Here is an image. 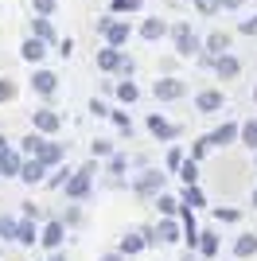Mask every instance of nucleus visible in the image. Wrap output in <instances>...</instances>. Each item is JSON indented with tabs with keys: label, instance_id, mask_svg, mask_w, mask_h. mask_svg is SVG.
Returning a JSON list of instances; mask_svg holds the SVG:
<instances>
[{
	"label": "nucleus",
	"instance_id": "nucleus-11",
	"mask_svg": "<svg viewBox=\"0 0 257 261\" xmlns=\"http://www.w3.org/2000/svg\"><path fill=\"white\" fill-rule=\"evenodd\" d=\"M156 246H171V242H183V222H175V218H164L160 215V222H156Z\"/></svg>",
	"mask_w": 257,
	"mask_h": 261
},
{
	"label": "nucleus",
	"instance_id": "nucleus-3",
	"mask_svg": "<svg viewBox=\"0 0 257 261\" xmlns=\"http://www.w3.org/2000/svg\"><path fill=\"white\" fill-rule=\"evenodd\" d=\"M133 191L144 195V199H156L160 191H168V175H164L160 168H144V172L133 179Z\"/></svg>",
	"mask_w": 257,
	"mask_h": 261
},
{
	"label": "nucleus",
	"instance_id": "nucleus-36",
	"mask_svg": "<svg viewBox=\"0 0 257 261\" xmlns=\"http://www.w3.org/2000/svg\"><path fill=\"white\" fill-rule=\"evenodd\" d=\"M191 4L203 12V16H214V12H222V0H191Z\"/></svg>",
	"mask_w": 257,
	"mask_h": 261
},
{
	"label": "nucleus",
	"instance_id": "nucleus-10",
	"mask_svg": "<svg viewBox=\"0 0 257 261\" xmlns=\"http://www.w3.org/2000/svg\"><path fill=\"white\" fill-rule=\"evenodd\" d=\"M32 90L39 94V98H55V90H59V74L35 66V70H32Z\"/></svg>",
	"mask_w": 257,
	"mask_h": 261
},
{
	"label": "nucleus",
	"instance_id": "nucleus-23",
	"mask_svg": "<svg viewBox=\"0 0 257 261\" xmlns=\"http://www.w3.org/2000/svg\"><path fill=\"white\" fill-rule=\"evenodd\" d=\"M43 144H47V133L32 129V133H28V137L20 141V152H23V156H39V148H43Z\"/></svg>",
	"mask_w": 257,
	"mask_h": 261
},
{
	"label": "nucleus",
	"instance_id": "nucleus-40",
	"mask_svg": "<svg viewBox=\"0 0 257 261\" xmlns=\"http://www.w3.org/2000/svg\"><path fill=\"white\" fill-rule=\"evenodd\" d=\"M90 148H94V156H106V160L113 156V141H94Z\"/></svg>",
	"mask_w": 257,
	"mask_h": 261
},
{
	"label": "nucleus",
	"instance_id": "nucleus-5",
	"mask_svg": "<svg viewBox=\"0 0 257 261\" xmlns=\"http://www.w3.org/2000/svg\"><path fill=\"white\" fill-rule=\"evenodd\" d=\"M171 39H175V51H179V59L203 55V39L191 32V23H175V28H171Z\"/></svg>",
	"mask_w": 257,
	"mask_h": 261
},
{
	"label": "nucleus",
	"instance_id": "nucleus-17",
	"mask_svg": "<svg viewBox=\"0 0 257 261\" xmlns=\"http://www.w3.org/2000/svg\"><path fill=\"white\" fill-rule=\"evenodd\" d=\"M222 106H226L222 90H203V94H195V109H199V113H218Z\"/></svg>",
	"mask_w": 257,
	"mask_h": 261
},
{
	"label": "nucleus",
	"instance_id": "nucleus-44",
	"mask_svg": "<svg viewBox=\"0 0 257 261\" xmlns=\"http://www.w3.org/2000/svg\"><path fill=\"white\" fill-rule=\"evenodd\" d=\"M63 222H66V226H78V222H82V211H78V207H66Z\"/></svg>",
	"mask_w": 257,
	"mask_h": 261
},
{
	"label": "nucleus",
	"instance_id": "nucleus-29",
	"mask_svg": "<svg viewBox=\"0 0 257 261\" xmlns=\"http://www.w3.org/2000/svg\"><path fill=\"white\" fill-rule=\"evenodd\" d=\"M16 234H20V218L0 215V238H4V242H16Z\"/></svg>",
	"mask_w": 257,
	"mask_h": 261
},
{
	"label": "nucleus",
	"instance_id": "nucleus-20",
	"mask_svg": "<svg viewBox=\"0 0 257 261\" xmlns=\"http://www.w3.org/2000/svg\"><path fill=\"white\" fill-rule=\"evenodd\" d=\"M179 203H183V207H191V211H203V207H207L203 187H199V184H183V191H179Z\"/></svg>",
	"mask_w": 257,
	"mask_h": 261
},
{
	"label": "nucleus",
	"instance_id": "nucleus-53",
	"mask_svg": "<svg viewBox=\"0 0 257 261\" xmlns=\"http://www.w3.org/2000/svg\"><path fill=\"white\" fill-rule=\"evenodd\" d=\"M253 164H257V152H253Z\"/></svg>",
	"mask_w": 257,
	"mask_h": 261
},
{
	"label": "nucleus",
	"instance_id": "nucleus-37",
	"mask_svg": "<svg viewBox=\"0 0 257 261\" xmlns=\"http://www.w3.org/2000/svg\"><path fill=\"white\" fill-rule=\"evenodd\" d=\"M183 160H187V156H183V148H175V144H171V148H168V172H179Z\"/></svg>",
	"mask_w": 257,
	"mask_h": 261
},
{
	"label": "nucleus",
	"instance_id": "nucleus-21",
	"mask_svg": "<svg viewBox=\"0 0 257 261\" xmlns=\"http://www.w3.org/2000/svg\"><path fill=\"white\" fill-rule=\"evenodd\" d=\"M168 35V23L160 20V16H152V20L140 23V39H148V43H156V39H164Z\"/></svg>",
	"mask_w": 257,
	"mask_h": 261
},
{
	"label": "nucleus",
	"instance_id": "nucleus-1",
	"mask_svg": "<svg viewBox=\"0 0 257 261\" xmlns=\"http://www.w3.org/2000/svg\"><path fill=\"white\" fill-rule=\"evenodd\" d=\"M97 70H101V74H125V78H133L137 66H133V59H128L121 47H109L106 43L101 51H97Z\"/></svg>",
	"mask_w": 257,
	"mask_h": 261
},
{
	"label": "nucleus",
	"instance_id": "nucleus-31",
	"mask_svg": "<svg viewBox=\"0 0 257 261\" xmlns=\"http://www.w3.org/2000/svg\"><path fill=\"white\" fill-rule=\"evenodd\" d=\"M242 144H246V148H253V152H257V117L242 121Z\"/></svg>",
	"mask_w": 257,
	"mask_h": 261
},
{
	"label": "nucleus",
	"instance_id": "nucleus-41",
	"mask_svg": "<svg viewBox=\"0 0 257 261\" xmlns=\"http://www.w3.org/2000/svg\"><path fill=\"white\" fill-rule=\"evenodd\" d=\"M32 8H35V16H51V12H55V0H32Z\"/></svg>",
	"mask_w": 257,
	"mask_h": 261
},
{
	"label": "nucleus",
	"instance_id": "nucleus-52",
	"mask_svg": "<svg viewBox=\"0 0 257 261\" xmlns=\"http://www.w3.org/2000/svg\"><path fill=\"white\" fill-rule=\"evenodd\" d=\"M253 101H257V86H253Z\"/></svg>",
	"mask_w": 257,
	"mask_h": 261
},
{
	"label": "nucleus",
	"instance_id": "nucleus-18",
	"mask_svg": "<svg viewBox=\"0 0 257 261\" xmlns=\"http://www.w3.org/2000/svg\"><path fill=\"white\" fill-rule=\"evenodd\" d=\"M214 74L222 78V82H234V78L242 74V63H238L234 55H218V59H214Z\"/></svg>",
	"mask_w": 257,
	"mask_h": 261
},
{
	"label": "nucleus",
	"instance_id": "nucleus-16",
	"mask_svg": "<svg viewBox=\"0 0 257 261\" xmlns=\"http://www.w3.org/2000/svg\"><path fill=\"white\" fill-rule=\"evenodd\" d=\"M43 55H47V43H43L39 35H28V39H23V47H20V59H23V63H32V66H39Z\"/></svg>",
	"mask_w": 257,
	"mask_h": 261
},
{
	"label": "nucleus",
	"instance_id": "nucleus-12",
	"mask_svg": "<svg viewBox=\"0 0 257 261\" xmlns=\"http://www.w3.org/2000/svg\"><path fill=\"white\" fill-rule=\"evenodd\" d=\"M148 133L156 137V141H175V137H179V125L168 121L164 113H148Z\"/></svg>",
	"mask_w": 257,
	"mask_h": 261
},
{
	"label": "nucleus",
	"instance_id": "nucleus-4",
	"mask_svg": "<svg viewBox=\"0 0 257 261\" xmlns=\"http://www.w3.org/2000/svg\"><path fill=\"white\" fill-rule=\"evenodd\" d=\"M97 32H101V39H106L109 47H125V43H128V35H133V28H128V20L106 16V20H97Z\"/></svg>",
	"mask_w": 257,
	"mask_h": 261
},
{
	"label": "nucleus",
	"instance_id": "nucleus-6",
	"mask_svg": "<svg viewBox=\"0 0 257 261\" xmlns=\"http://www.w3.org/2000/svg\"><path fill=\"white\" fill-rule=\"evenodd\" d=\"M148 246H156V230H128L125 238L117 242V250L125 253V257H137V253H144Z\"/></svg>",
	"mask_w": 257,
	"mask_h": 261
},
{
	"label": "nucleus",
	"instance_id": "nucleus-26",
	"mask_svg": "<svg viewBox=\"0 0 257 261\" xmlns=\"http://www.w3.org/2000/svg\"><path fill=\"white\" fill-rule=\"evenodd\" d=\"M39 234H43V230H35V218H20V234H16V242H20V246H35V242H39Z\"/></svg>",
	"mask_w": 257,
	"mask_h": 261
},
{
	"label": "nucleus",
	"instance_id": "nucleus-14",
	"mask_svg": "<svg viewBox=\"0 0 257 261\" xmlns=\"http://www.w3.org/2000/svg\"><path fill=\"white\" fill-rule=\"evenodd\" d=\"M20 184H28V187L47 184V164H43L39 156H28V160H23V168H20Z\"/></svg>",
	"mask_w": 257,
	"mask_h": 261
},
{
	"label": "nucleus",
	"instance_id": "nucleus-15",
	"mask_svg": "<svg viewBox=\"0 0 257 261\" xmlns=\"http://www.w3.org/2000/svg\"><path fill=\"white\" fill-rule=\"evenodd\" d=\"M211 141H214V148L238 144V141H242V125H238V121H222V125H218V129L211 133Z\"/></svg>",
	"mask_w": 257,
	"mask_h": 261
},
{
	"label": "nucleus",
	"instance_id": "nucleus-34",
	"mask_svg": "<svg viewBox=\"0 0 257 261\" xmlns=\"http://www.w3.org/2000/svg\"><path fill=\"white\" fill-rule=\"evenodd\" d=\"M214 218L230 226V222H238V218H242V211H238V207H214Z\"/></svg>",
	"mask_w": 257,
	"mask_h": 261
},
{
	"label": "nucleus",
	"instance_id": "nucleus-39",
	"mask_svg": "<svg viewBox=\"0 0 257 261\" xmlns=\"http://www.w3.org/2000/svg\"><path fill=\"white\" fill-rule=\"evenodd\" d=\"M12 98H16V82L0 74V101H12Z\"/></svg>",
	"mask_w": 257,
	"mask_h": 261
},
{
	"label": "nucleus",
	"instance_id": "nucleus-22",
	"mask_svg": "<svg viewBox=\"0 0 257 261\" xmlns=\"http://www.w3.org/2000/svg\"><path fill=\"white\" fill-rule=\"evenodd\" d=\"M156 207H160V215L164 218H175L183 211V203H179V195H171V191H160L156 195Z\"/></svg>",
	"mask_w": 257,
	"mask_h": 261
},
{
	"label": "nucleus",
	"instance_id": "nucleus-43",
	"mask_svg": "<svg viewBox=\"0 0 257 261\" xmlns=\"http://www.w3.org/2000/svg\"><path fill=\"white\" fill-rule=\"evenodd\" d=\"M70 175H74V172H66V168H63V172H55L51 179H47V187H66V179H70Z\"/></svg>",
	"mask_w": 257,
	"mask_h": 261
},
{
	"label": "nucleus",
	"instance_id": "nucleus-49",
	"mask_svg": "<svg viewBox=\"0 0 257 261\" xmlns=\"http://www.w3.org/2000/svg\"><path fill=\"white\" fill-rule=\"evenodd\" d=\"M222 8H230V12H234V8H242V0H222Z\"/></svg>",
	"mask_w": 257,
	"mask_h": 261
},
{
	"label": "nucleus",
	"instance_id": "nucleus-28",
	"mask_svg": "<svg viewBox=\"0 0 257 261\" xmlns=\"http://www.w3.org/2000/svg\"><path fill=\"white\" fill-rule=\"evenodd\" d=\"M179 184H199V160H195V156H187V160L179 164Z\"/></svg>",
	"mask_w": 257,
	"mask_h": 261
},
{
	"label": "nucleus",
	"instance_id": "nucleus-30",
	"mask_svg": "<svg viewBox=\"0 0 257 261\" xmlns=\"http://www.w3.org/2000/svg\"><path fill=\"white\" fill-rule=\"evenodd\" d=\"M113 94H117V98L125 101V106H133V101L140 98V90H137V82H117V86H113Z\"/></svg>",
	"mask_w": 257,
	"mask_h": 261
},
{
	"label": "nucleus",
	"instance_id": "nucleus-47",
	"mask_svg": "<svg viewBox=\"0 0 257 261\" xmlns=\"http://www.w3.org/2000/svg\"><path fill=\"white\" fill-rule=\"evenodd\" d=\"M70 51H74V39H59V55H63V59H66V55H70Z\"/></svg>",
	"mask_w": 257,
	"mask_h": 261
},
{
	"label": "nucleus",
	"instance_id": "nucleus-33",
	"mask_svg": "<svg viewBox=\"0 0 257 261\" xmlns=\"http://www.w3.org/2000/svg\"><path fill=\"white\" fill-rule=\"evenodd\" d=\"M211 148H214V141H211V137H199V141H191V156H195V160H203V156L211 152Z\"/></svg>",
	"mask_w": 257,
	"mask_h": 261
},
{
	"label": "nucleus",
	"instance_id": "nucleus-25",
	"mask_svg": "<svg viewBox=\"0 0 257 261\" xmlns=\"http://www.w3.org/2000/svg\"><path fill=\"white\" fill-rule=\"evenodd\" d=\"M32 35H39L43 43H59V35H55V28H51L47 16H35V20H32Z\"/></svg>",
	"mask_w": 257,
	"mask_h": 261
},
{
	"label": "nucleus",
	"instance_id": "nucleus-45",
	"mask_svg": "<svg viewBox=\"0 0 257 261\" xmlns=\"http://www.w3.org/2000/svg\"><path fill=\"white\" fill-rule=\"evenodd\" d=\"M238 32H242V35H257V16H249V20H242V23H238Z\"/></svg>",
	"mask_w": 257,
	"mask_h": 261
},
{
	"label": "nucleus",
	"instance_id": "nucleus-19",
	"mask_svg": "<svg viewBox=\"0 0 257 261\" xmlns=\"http://www.w3.org/2000/svg\"><path fill=\"white\" fill-rule=\"evenodd\" d=\"M39 160L47 164V168H59V164L66 160V144H59V141H51V137H47V144L39 148Z\"/></svg>",
	"mask_w": 257,
	"mask_h": 261
},
{
	"label": "nucleus",
	"instance_id": "nucleus-50",
	"mask_svg": "<svg viewBox=\"0 0 257 261\" xmlns=\"http://www.w3.org/2000/svg\"><path fill=\"white\" fill-rule=\"evenodd\" d=\"M51 261H66V253H59V250H55V253H51Z\"/></svg>",
	"mask_w": 257,
	"mask_h": 261
},
{
	"label": "nucleus",
	"instance_id": "nucleus-13",
	"mask_svg": "<svg viewBox=\"0 0 257 261\" xmlns=\"http://www.w3.org/2000/svg\"><path fill=\"white\" fill-rule=\"evenodd\" d=\"M32 129H39V133H47V137H55V133L63 129V117H59V113H55V109H35L32 113Z\"/></svg>",
	"mask_w": 257,
	"mask_h": 261
},
{
	"label": "nucleus",
	"instance_id": "nucleus-35",
	"mask_svg": "<svg viewBox=\"0 0 257 261\" xmlns=\"http://www.w3.org/2000/svg\"><path fill=\"white\" fill-rule=\"evenodd\" d=\"M140 4L144 0H113L109 8H113V16H121V12H140Z\"/></svg>",
	"mask_w": 257,
	"mask_h": 261
},
{
	"label": "nucleus",
	"instance_id": "nucleus-38",
	"mask_svg": "<svg viewBox=\"0 0 257 261\" xmlns=\"http://www.w3.org/2000/svg\"><path fill=\"white\" fill-rule=\"evenodd\" d=\"M125 168H128V156H121V152L109 156V175H121Z\"/></svg>",
	"mask_w": 257,
	"mask_h": 261
},
{
	"label": "nucleus",
	"instance_id": "nucleus-8",
	"mask_svg": "<svg viewBox=\"0 0 257 261\" xmlns=\"http://www.w3.org/2000/svg\"><path fill=\"white\" fill-rule=\"evenodd\" d=\"M152 94H156V101H179L183 94H187V82H183V78H156V82H152Z\"/></svg>",
	"mask_w": 257,
	"mask_h": 261
},
{
	"label": "nucleus",
	"instance_id": "nucleus-54",
	"mask_svg": "<svg viewBox=\"0 0 257 261\" xmlns=\"http://www.w3.org/2000/svg\"><path fill=\"white\" fill-rule=\"evenodd\" d=\"M0 137H4V133H0Z\"/></svg>",
	"mask_w": 257,
	"mask_h": 261
},
{
	"label": "nucleus",
	"instance_id": "nucleus-2",
	"mask_svg": "<svg viewBox=\"0 0 257 261\" xmlns=\"http://www.w3.org/2000/svg\"><path fill=\"white\" fill-rule=\"evenodd\" d=\"M94 172H97V160H90V164H82L70 179H66V187H63V195L70 199V203H82L90 191H94Z\"/></svg>",
	"mask_w": 257,
	"mask_h": 261
},
{
	"label": "nucleus",
	"instance_id": "nucleus-42",
	"mask_svg": "<svg viewBox=\"0 0 257 261\" xmlns=\"http://www.w3.org/2000/svg\"><path fill=\"white\" fill-rule=\"evenodd\" d=\"M90 113H94V117H109L113 109H109V106H106L101 98H94V101H90Z\"/></svg>",
	"mask_w": 257,
	"mask_h": 261
},
{
	"label": "nucleus",
	"instance_id": "nucleus-24",
	"mask_svg": "<svg viewBox=\"0 0 257 261\" xmlns=\"http://www.w3.org/2000/svg\"><path fill=\"white\" fill-rule=\"evenodd\" d=\"M257 253V234H238L234 238V257L242 261V257H253Z\"/></svg>",
	"mask_w": 257,
	"mask_h": 261
},
{
	"label": "nucleus",
	"instance_id": "nucleus-46",
	"mask_svg": "<svg viewBox=\"0 0 257 261\" xmlns=\"http://www.w3.org/2000/svg\"><path fill=\"white\" fill-rule=\"evenodd\" d=\"M20 207H23V218H39V207H35L32 199H28V203H20Z\"/></svg>",
	"mask_w": 257,
	"mask_h": 261
},
{
	"label": "nucleus",
	"instance_id": "nucleus-32",
	"mask_svg": "<svg viewBox=\"0 0 257 261\" xmlns=\"http://www.w3.org/2000/svg\"><path fill=\"white\" fill-rule=\"evenodd\" d=\"M109 121L117 125V133H121V137H133V121H128V113H125V109H113V113H109Z\"/></svg>",
	"mask_w": 257,
	"mask_h": 261
},
{
	"label": "nucleus",
	"instance_id": "nucleus-51",
	"mask_svg": "<svg viewBox=\"0 0 257 261\" xmlns=\"http://www.w3.org/2000/svg\"><path fill=\"white\" fill-rule=\"evenodd\" d=\"M249 203H253V207H257V187H253V195H249Z\"/></svg>",
	"mask_w": 257,
	"mask_h": 261
},
{
	"label": "nucleus",
	"instance_id": "nucleus-27",
	"mask_svg": "<svg viewBox=\"0 0 257 261\" xmlns=\"http://www.w3.org/2000/svg\"><path fill=\"white\" fill-rule=\"evenodd\" d=\"M199 257H218V234H214V230H203V234H199Z\"/></svg>",
	"mask_w": 257,
	"mask_h": 261
},
{
	"label": "nucleus",
	"instance_id": "nucleus-48",
	"mask_svg": "<svg viewBox=\"0 0 257 261\" xmlns=\"http://www.w3.org/2000/svg\"><path fill=\"white\" fill-rule=\"evenodd\" d=\"M97 261H125V253H121V250H113V253H101Z\"/></svg>",
	"mask_w": 257,
	"mask_h": 261
},
{
	"label": "nucleus",
	"instance_id": "nucleus-9",
	"mask_svg": "<svg viewBox=\"0 0 257 261\" xmlns=\"http://www.w3.org/2000/svg\"><path fill=\"white\" fill-rule=\"evenodd\" d=\"M63 242H66V222L63 218H51L47 226H43V234H39V246L43 250H63Z\"/></svg>",
	"mask_w": 257,
	"mask_h": 261
},
{
	"label": "nucleus",
	"instance_id": "nucleus-7",
	"mask_svg": "<svg viewBox=\"0 0 257 261\" xmlns=\"http://www.w3.org/2000/svg\"><path fill=\"white\" fill-rule=\"evenodd\" d=\"M218 55H230V35L226 32H211L203 39V55H199V63L203 66H214V59Z\"/></svg>",
	"mask_w": 257,
	"mask_h": 261
}]
</instances>
